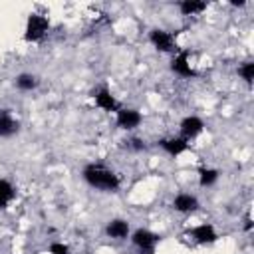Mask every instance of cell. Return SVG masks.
Wrapping results in <instances>:
<instances>
[{"label":"cell","instance_id":"1","mask_svg":"<svg viewBox=\"0 0 254 254\" xmlns=\"http://www.w3.org/2000/svg\"><path fill=\"white\" fill-rule=\"evenodd\" d=\"M83 179L87 185H91L93 189L105 190V192H115L121 185L117 173H113L111 169H107L101 163H91L83 169Z\"/></svg>","mask_w":254,"mask_h":254},{"label":"cell","instance_id":"18","mask_svg":"<svg viewBox=\"0 0 254 254\" xmlns=\"http://www.w3.org/2000/svg\"><path fill=\"white\" fill-rule=\"evenodd\" d=\"M238 73L242 75V79H244L246 83H252V79H254V64H252V62L242 64V65L238 67Z\"/></svg>","mask_w":254,"mask_h":254},{"label":"cell","instance_id":"6","mask_svg":"<svg viewBox=\"0 0 254 254\" xmlns=\"http://www.w3.org/2000/svg\"><path fill=\"white\" fill-rule=\"evenodd\" d=\"M171 69H173L177 75H181V77H196V75H198V73L190 67V64H189V52H187V50H183V52H179V54L173 56Z\"/></svg>","mask_w":254,"mask_h":254},{"label":"cell","instance_id":"14","mask_svg":"<svg viewBox=\"0 0 254 254\" xmlns=\"http://www.w3.org/2000/svg\"><path fill=\"white\" fill-rule=\"evenodd\" d=\"M179 10L183 16H194V14H200L202 10H206V2L202 0H183L179 4Z\"/></svg>","mask_w":254,"mask_h":254},{"label":"cell","instance_id":"2","mask_svg":"<svg viewBox=\"0 0 254 254\" xmlns=\"http://www.w3.org/2000/svg\"><path fill=\"white\" fill-rule=\"evenodd\" d=\"M48 28H50V20L46 16H42V14H30L28 16V22H26V34H24V38L28 42H38V40H42L46 36Z\"/></svg>","mask_w":254,"mask_h":254},{"label":"cell","instance_id":"10","mask_svg":"<svg viewBox=\"0 0 254 254\" xmlns=\"http://www.w3.org/2000/svg\"><path fill=\"white\" fill-rule=\"evenodd\" d=\"M173 208L179 210V212H185V214L194 212L198 208V198L192 196V194H189V192H179L173 198Z\"/></svg>","mask_w":254,"mask_h":254},{"label":"cell","instance_id":"22","mask_svg":"<svg viewBox=\"0 0 254 254\" xmlns=\"http://www.w3.org/2000/svg\"><path fill=\"white\" fill-rule=\"evenodd\" d=\"M232 4H234V6H244L246 2H244V0H232Z\"/></svg>","mask_w":254,"mask_h":254},{"label":"cell","instance_id":"8","mask_svg":"<svg viewBox=\"0 0 254 254\" xmlns=\"http://www.w3.org/2000/svg\"><path fill=\"white\" fill-rule=\"evenodd\" d=\"M141 113L137 109H129V107H121L117 111V127L125 129V131H131L135 127H139L141 123Z\"/></svg>","mask_w":254,"mask_h":254},{"label":"cell","instance_id":"5","mask_svg":"<svg viewBox=\"0 0 254 254\" xmlns=\"http://www.w3.org/2000/svg\"><path fill=\"white\" fill-rule=\"evenodd\" d=\"M189 236H190L196 244H200V246L214 244V242L218 240V234H216V230H214L212 224H198V226H194L192 230H189Z\"/></svg>","mask_w":254,"mask_h":254},{"label":"cell","instance_id":"7","mask_svg":"<svg viewBox=\"0 0 254 254\" xmlns=\"http://www.w3.org/2000/svg\"><path fill=\"white\" fill-rule=\"evenodd\" d=\"M93 99H95V105L99 107V109H103V111H113V113H117L119 109H121V105H119V101L115 99V95L107 89V87H99L95 93H93Z\"/></svg>","mask_w":254,"mask_h":254},{"label":"cell","instance_id":"21","mask_svg":"<svg viewBox=\"0 0 254 254\" xmlns=\"http://www.w3.org/2000/svg\"><path fill=\"white\" fill-rule=\"evenodd\" d=\"M244 222H246V224H244V228H246V230H250V228H252V220H250V216H246V220H244Z\"/></svg>","mask_w":254,"mask_h":254},{"label":"cell","instance_id":"15","mask_svg":"<svg viewBox=\"0 0 254 254\" xmlns=\"http://www.w3.org/2000/svg\"><path fill=\"white\" fill-rule=\"evenodd\" d=\"M14 196H16V190L12 183L6 179H0V208H6L14 200Z\"/></svg>","mask_w":254,"mask_h":254},{"label":"cell","instance_id":"11","mask_svg":"<svg viewBox=\"0 0 254 254\" xmlns=\"http://www.w3.org/2000/svg\"><path fill=\"white\" fill-rule=\"evenodd\" d=\"M159 147L163 151H167L171 157H177V155H181V153H185L189 149V141L183 139V137H169V139H161Z\"/></svg>","mask_w":254,"mask_h":254},{"label":"cell","instance_id":"16","mask_svg":"<svg viewBox=\"0 0 254 254\" xmlns=\"http://www.w3.org/2000/svg\"><path fill=\"white\" fill-rule=\"evenodd\" d=\"M16 87L22 89V91H32L38 87V77L32 75V73H20L16 77Z\"/></svg>","mask_w":254,"mask_h":254},{"label":"cell","instance_id":"19","mask_svg":"<svg viewBox=\"0 0 254 254\" xmlns=\"http://www.w3.org/2000/svg\"><path fill=\"white\" fill-rule=\"evenodd\" d=\"M50 254H69V248L64 242H52L50 244Z\"/></svg>","mask_w":254,"mask_h":254},{"label":"cell","instance_id":"4","mask_svg":"<svg viewBox=\"0 0 254 254\" xmlns=\"http://www.w3.org/2000/svg\"><path fill=\"white\" fill-rule=\"evenodd\" d=\"M149 40L159 52H175L177 50V38H175V34H171L167 30H161V28L151 30Z\"/></svg>","mask_w":254,"mask_h":254},{"label":"cell","instance_id":"17","mask_svg":"<svg viewBox=\"0 0 254 254\" xmlns=\"http://www.w3.org/2000/svg\"><path fill=\"white\" fill-rule=\"evenodd\" d=\"M216 179H218V171H216V169L202 167V169L198 171V183H200V187H210V185L216 183Z\"/></svg>","mask_w":254,"mask_h":254},{"label":"cell","instance_id":"12","mask_svg":"<svg viewBox=\"0 0 254 254\" xmlns=\"http://www.w3.org/2000/svg\"><path fill=\"white\" fill-rule=\"evenodd\" d=\"M20 131V123L8 109H0V137H12Z\"/></svg>","mask_w":254,"mask_h":254},{"label":"cell","instance_id":"3","mask_svg":"<svg viewBox=\"0 0 254 254\" xmlns=\"http://www.w3.org/2000/svg\"><path fill=\"white\" fill-rule=\"evenodd\" d=\"M131 240H133V244L139 248L141 254H155V246L159 244L161 236L155 234V232H151L149 228H137V230L133 232Z\"/></svg>","mask_w":254,"mask_h":254},{"label":"cell","instance_id":"20","mask_svg":"<svg viewBox=\"0 0 254 254\" xmlns=\"http://www.w3.org/2000/svg\"><path fill=\"white\" fill-rule=\"evenodd\" d=\"M129 143H131V147H133V149H137V151H139V149H145V145H143L139 139H131Z\"/></svg>","mask_w":254,"mask_h":254},{"label":"cell","instance_id":"9","mask_svg":"<svg viewBox=\"0 0 254 254\" xmlns=\"http://www.w3.org/2000/svg\"><path fill=\"white\" fill-rule=\"evenodd\" d=\"M202 127H204V123H202L200 117H196V115H189V117H185V119L181 121V137L189 141V139L196 137V135L202 131Z\"/></svg>","mask_w":254,"mask_h":254},{"label":"cell","instance_id":"13","mask_svg":"<svg viewBox=\"0 0 254 254\" xmlns=\"http://www.w3.org/2000/svg\"><path fill=\"white\" fill-rule=\"evenodd\" d=\"M105 232H107V236H111V238L123 240V238L129 236V222H125V220H121V218H115V220H111V222L105 226Z\"/></svg>","mask_w":254,"mask_h":254}]
</instances>
